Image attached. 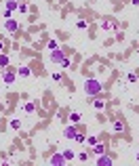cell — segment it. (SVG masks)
Masks as SVG:
<instances>
[{"instance_id": "7a4b0ae2", "label": "cell", "mask_w": 139, "mask_h": 166, "mask_svg": "<svg viewBox=\"0 0 139 166\" xmlns=\"http://www.w3.org/2000/svg\"><path fill=\"white\" fill-rule=\"evenodd\" d=\"M63 59H65V53H63V50H59V48L51 50V55H49V61H51V63H61Z\"/></svg>"}, {"instance_id": "9a60e30c", "label": "cell", "mask_w": 139, "mask_h": 166, "mask_svg": "<svg viewBox=\"0 0 139 166\" xmlns=\"http://www.w3.org/2000/svg\"><path fill=\"white\" fill-rule=\"evenodd\" d=\"M17 6H19L17 0H6V8H8V11H17Z\"/></svg>"}, {"instance_id": "8fae6325", "label": "cell", "mask_w": 139, "mask_h": 166, "mask_svg": "<svg viewBox=\"0 0 139 166\" xmlns=\"http://www.w3.org/2000/svg\"><path fill=\"white\" fill-rule=\"evenodd\" d=\"M23 111H25V113H34V111H36V103H34V101H32V103H25V105H23Z\"/></svg>"}, {"instance_id": "cb8c5ba5", "label": "cell", "mask_w": 139, "mask_h": 166, "mask_svg": "<svg viewBox=\"0 0 139 166\" xmlns=\"http://www.w3.org/2000/svg\"><path fill=\"white\" fill-rule=\"evenodd\" d=\"M76 25H78V30H84V28H86V25H89V23H86V21H78Z\"/></svg>"}, {"instance_id": "f1b7e54d", "label": "cell", "mask_w": 139, "mask_h": 166, "mask_svg": "<svg viewBox=\"0 0 139 166\" xmlns=\"http://www.w3.org/2000/svg\"><path fill=\"white\" fill-rule=\"evenodd\" d=\"M0 50H2V42H0Z\"/></svg>"}, {"instance_id": "484cf974", "label": "cell", "mask_w": 139, "mask_h": 166, "mask_svg": "<svg viewBox=\"0 0 139 166\" xmlns=\"http://www.w3.org/2000/svg\"><path fill=\"white\" fill-rule=\"evenodd\" d=\"M53 80H55V82H59V80H61V74L55 72V74H53Z\"/></svg>"}, {"instance_id": "44dd1931", "label": "cell", "mask_w": 139, "mask_h": 166, "mask_svg": "<svg viewBox=\"0 0 139 166\" xmlns=\"http://www.w3.org/2000/svg\"><path fill=\"white\" fill-rule=\"evenodd\" d=\"M78 158H80L82 162H86V160L91 158V154H89V151H80V156H78Z\"/></svg>"}, {"instance_id": "3957f363", "label": "cell", "mask_w": 139, "mask_h": 166, "mask_svg": "<svg viewBox=\"0 0 139 166\" xmlns=\"http://www.w3.org/2000/svg\"><path fill=\"white\" fill-rule=\"evenodd\" d=\"M51 164H53V166H61V164H65L67 160L63 158V154H53V156H51V160H49Z\"/></svg>"}, {"instance_id": "d4e9b609", "label": "cell", "mask_w": 139, "mask_h": 166, "mask_svg": "<svg viewBox=\"0 0 139 166\" xmlns=\"http://www.w3.org/2000/svg\"><path fill=\"white\" fill-rule=\"evenodd\" d=\"M129 82H137V74H129Z\"/></svg>"}, {"instance_id": "52a82bcc", "label": "cell", "mask_w": 139, "mask_h": 166, "mask_svg": "<svg viewBox=\"0 0 139 166\" xmlns=\"http://www.w3.org/2000/svg\"><path fill=\"white\" fill-rule=\"evenodd\" d=\"M101 30H116V21L114 19H103L101 21Z\"/></svg>"}, {"instance_id": "d6986e66", "label": "cell", "mask_w": 139, "mask_h": 166, "mask_svg": "<svg viewBox=\"0 0 139 166\" xmlns=\"http://www.w3.org/2000/svg\"><path fill=\"white\" fill-rule=\"evenodd\" d=\"M11 128H13V130H19V128H21V122H19V120H11Z\"/></svg>"}, {"instance_id": "6da1fadb", "label": "cell", "mask_w": 139, "mask_h": 166, "mask_svg": "<svg viewBox=\"0 0 139 166\" xmlns=\"http://www.w3.org/2000/svg\"><path fill=\"white\" fill-rule=\"evenodd\" d=\"M103 86L101 82L97 80V78H89V80H84V95L86 97H97V95H101Z\"/></svg>"}, {"instance_id": "83f0119b", "label": "cell", "mask_w": 139, "mask_h": 166, "mask_svg": "<svg viewBox=\"0 0 139 166\" xmlns=\"http://www.w3.org/2000/svg\"><path fill=\"white\" fill-rule=\"evenodd\" d=\"M131 2H133L135 6H139V0H131Z\"/></svg>"}, {"instance_id": "e0dca14e", "label": "cell", "mask_w": 139, "mask_h": 166, "mask_svg": "<svg viewBox=\"0 0 139 166\" xmlns=\"http://www.w3.org/2000/svg\"><path fill=\"white\" fill-rule=\"evenodd\" d=\"M114 130H116V133H122V130H124V124H122L120 120H116V122H114Z\"/></svg>"}, {"instance_id": "5b68a950", "label": "cell", "mask_w": 139, "mask_h": 166, "mask_svg": "<svg viewBox=\"0 0 139 166\" xmlns=\"http://www.w3.org/2000/svg\"><path fill=\"white\" fill-rule=\"evenodd\" d=\"M4 28H6V32H17V30H19V23H17L15 19H6V23H4Z\"/></svg>"}, {"instance_id": "9c48e42d", "label": "cell", "mask_w": 139, "mask_h": 166, "mask_svg": "<svg viewBox=\"0 0 139 166\" xmlns=\"http://www.w3.org/2000/svg\"><path fill=\"white\" fill-rule=\"evenodd\" d=\"M91 105H93L95 109H103V105H106V101H103V99L99 97V95H97V97H93V103H91Z\"/></svg>"}, {"instance_id": "2e32d148", "label": "cell", "mask_w": 139, "mask_h": 166, "mask_svg": "<svg viewBox=\"0 0 139 166\" xmlns=\"http://www.w3.org/2000/svg\"><path fill=\"white\" fill-rule=\"evenodd\" d=\"M95 154L101 156V154H106V147H103L101 143H95Z\"/></svg>"}, {"instance_id": "4316f807", "label": "cell", "mask_w": 139, "mask_h": 166, "mask_svg": "<svg viewBox=\"0 0 139 166\" xmlns=\"http://www.w3.org/2000/svg\"><path fill=\"white\" fill-rule=\"evenodd\" d=\"M2 17H4V19H11V11H8V8H6V11L2 13Z\"/></svg>"}, {"instance_id": "30bf717a", "label": "cell", "mask_w": 139, "mask_h": 166, "mask_svg": "<svg viewBox=\"0 0 139 166\" xmlns=\"http://www.w3.org/2000/svg\"><path fill=\"white\" fill-rule=\"evenodd\" d=\"M63 137H65V139H74V137H76V128H74V126H67V128L63 130Z\"/></svg>"}, {"instance_id": "8992f818", "label": "cell", "mask_w": 139, "mask_h": 166, "mask_svg": "<svg viewBox=\"0 0 139 166\" xmlns=\"http://www.w3.org/2000/svg\"><path fill=\"white\" fill-rule=\"evenodd\" d=\"M15 78H17V74H15V72H4V74H2L4 84H13V82H15Z\"/></svg>"}, {"instance_id": "ffe728a7", "label": "cell", "mask_w": 139, "mask_h": 166, "mask_svg": "<svg viewBox=\"0 0 139 166\" xmlns=\"http://www.w3.org/2000/svg\"><path fill=\"white\" fill-rule=\"evenodd\" d=\"M49 50H55V48H59V44H57V40H49Z\"/></svg>"}, {"instance_id": "7402d4cb", "label": "cell", "mask_w": 139, "mask_h": 166, "mask_svg": "<svg viewBox=\"0 0 139 166\" xmlns=\"http://www.w3.org/2000/svg\"><path fill=\"white\" fill-rule=\"evenodd\" d=\"M17 8H19V13H28V4H25V2H19Z\"/></svg>"}, {"instance_id": "7c38bea8", "label": "cell", "mask_w": 139, "mask_h": 166, "mask_svg": "<svg viewBox=\"0 0 139 166\" xmlns=\"http://www.w3.org/2000/svg\"><path fill=\"white\" fill-rule=\"evenodd\" d=\"M78 122H80V113L72 111V113H70V124H78Z\"/></svg>"}, {"instance_id": "ac0fdd59", "label": "cell", "mask_w": 139, "mask_h": 166, "mask_svg": "<svg viewBox=\"0 0 139 166\" xmlns=\"http://www.w3.org/2000/svg\"><path fill=\"white\" fill-rule=\"evenodd\" d=\"M74 141H78L80 145H84V143H86V139H84V135H80V133H76V137H74Z\"/></svg>"}, {"instance_id": "5bb4252c", "label": "cell", "mask_w": 139, "mask_h": 166, "mask_svg": "<svg viewBox=\"0 0 139 166\" xmlns=\"http://www.w3.org/2000/svg\"><path fill=\"white\" fill-rule=\"evenodd\" d=\"M61 154H63V158H65L67 162H70V160H74V156H76L74 149H65V151H61Z\"/></svg>"}, {"instance_id": "277c9868", "label": "cell", "mask_w": 139, "mask_h": 166, "mask_svg": "<svg viewBox=\"0 0 139 166\" xmlns=\"http://www.w3.org/2000/svg\"><path fill=\"white\" fill-rule=\"evenodd\" d=\"M112 164H114V160H112L110 156H106V154H101L97 158V166H112Z\"/></svg>"}, {"instance_id": "603a6c76", "label": "cell", "mask_w": 139, "mask_h": 166, "mask_svg": "<svg viewBox=\"0 0 139 166\" xmlns=\"http://www.w3.org/2000/svg\"><path fill=\"white\" fill-rule=\"evenodd\" d=\"M70 63H72V59H70V57H65V59L61 61V67H70Z\"/></svg>"}, {"instance_id": "ba28073f", "label": "cell", "mask_w": 139, "mask_h": 166, "mask_svg": "<svg viewBox=\"0 0 139 166\" xmlns=\"http://www.w3.org/2000/svg\"><path fill=\"white\" fill-rule=\"evenodd\" d=\"M17 76H19V78H30L32 72H30V67H28V65H21L19 69H17Z\"/></svg>"}, {"instance_id": "4fadbf2b", "label": "cell", "mask_w": 139, "mask_h": 166, "mask_svg": "<svg viewBox=\"0 0 139 166\" xmlns=\"http://www.w3.org/2000/svg\"><path fill=\"white\" fill-rule=\"evenodd\" d=\"M8 61H11V57H8L6 53H2V55H0V67H6Z\"/></svg>"}]
</instances>
